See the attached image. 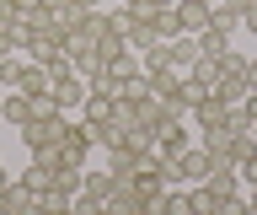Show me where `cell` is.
<instances>
[{
  "label": "cell",
  "instance_id": "6da1fadb",
  "mask_svg": "<svg viewBox=\"0 0 257 215\" xmlns=\"http://www.w3.org/2000/svg\"><path fill=\"white\" fill-rule=\"evenodd\" d=\"M96 151V129L80 118V124H64V134H59V156L70 167H86V156Z\"/></svg>",
  "mask_w": 257,
  "mask_h": 215
},
{
  "label": "cell",
  "instance_id": "7a4b0ae2",
  "mask_svg": "<svg viewBox=\"0 0 257 215\" xmlns=\"http://www.w3.org/2000/svg\"><path fill=\"white\" fill-rule=\"evenodd\" d=\"M86 92H91V86L70 70V76H59V81H54V92H48V97H54V108H59V113H80V108H86Z\"/></svg>",
  "mask_w": 257,
  "mask_h": 215
},
{
  "label": "cell",
  "instance_id": "3957f363",
  "mask_svg": "<svg viewBox=\"0 0 257 215\" xmlns=\"http://www.w3.org/2000/svg\"><path fill=\"white\" fill-rule=\"evenodd\" d=\"M188 118H193V129H225V124L236 118V108H225L220 97H198L188 108Z\"/></svg>",
  "mask_w": 257,
  "mask_h": 215
},
{
  "label": "cell",
  "instance_id": "277c9868",
  "mask_svg": "<svg viewBox=\"0 0 257 215\" xmlns=\"http://www.w3.org/2000/svg\"><path fill=\"white\" fill-rule=\"evenodd\" d=\"M11 92H22V97H48V92H54V76H48L43 65H32V59H22V70H16V86Z\"/></svg>",
  "mask_w": 257,
  "mask_h": 215
},
{
  "label": "cell",
  "instance_id": "5b68a950",
  "mask_svg": "<svg viewBox=\"0 0 257 215\" xmlns=\"http://www.w3.org/2000/svg\"><path fill=\"white\" fill-rule=\"evenodd\" d=\"M209 17H214L209 0H177V33H182V38H198L209 27Z\"/></svg>",
  "mask_w": 257,
  "mask_h": 215
},
{
  "label": "cell",
  "instance_id": "8992f818",
  "mask_svg": "<svg viewBox=\"0 0 257 215\" xmlns=\"http://www.w3.org/2000/svg\"><path fill=\"white\" fill-rule=\"evenodd\" d=\"M80 118H86V124H112V118H123V108H118V97H112V92H86Z\"/></svg>",
  "mask_w": 257,
  "mask_h": 215
},
{
  "label": "cell",
  "instance_id": "52a82bcc",
  "mask_svg": "<svg viewBox=\"0 0 257 215\" xmlns=\"http://www.w3.org/2000/svg\"><path fill=\"white\" fill-rule=\"evenodd\" d=\"M32 113H38L32 97H22V92H0V118H6V124L22 129V124H32Z\"/></svg>",
  "mask_w": 257,
  "mask_h": 215
},
{
  "label": "cell",
  "instance_id": "ba28073f",
  "mask_svg": "<svg viewBox=\"0 0 257 215\" xmlns=\"http://www.w3.org/2000/svg\"><path fill=\"white\" fill-rule=\"evenodd\" d=\"M156 151L166 156V162H172V156H182V151H188V124H182V118H177V124H166V129L156 134Z\"/></svg>",
  "mask_w": 257,
  "mask_h": 215
},
{
  "label": "cell",
  "instance_id": "9c48e42d",
  "mask_svg": "<svg viewBox=\"0 0 257 215\" xmlns=\"http://www.w3.org/2000/svg\"><path fill=\"white\" fill-rule=\"evenodd\" d=\"M80 194L96 199V204H107V199L118 194V183H112V172H86V178H80Z\"/></svg>",
  "mask_w": 257,
  "mask_h": 215
},
{
  "label": "cell",
  "instance_id": "30bf717a",
  "mask_svg": "<svg viewBox=\"0 0 257 215\" xmlns=\"http://www.w3.org/2000/svg\"><path fill=\"white\" fill-rule=\"evenodd\" d=\"M59 167H64V162H59ZM59 167H48V162H32V167H27V172H22L16 183H22V188H32V194H48V188H54V172H59Z\"/></svg>",
  "mask_w": 257,
  "mask_h": 215
},
{
  "label": "cell",
  "instance_id": "8fae6325",
  "mask_svg": "<svg viewBox=\"0 0 257 215\" xmlns=\"http://www.w3.org/2000/svg\"><path fill=\"white\" fill-rule=\"evenodd\" d=\"M198 59H204V49H198V38H172V65L182 70V76H188V70L198 65Z\"/></svg>",
  "mask_w": 257,
  "mask_h": 215
},
{
  "label": "cell",
  "instance_id": "7c38bea8",
  "mask_svg": "<svg viewBox=\"0 0 257 215\" xmlns=\"http://www.w3.org/2000/svg\"><path fill=\"white\" fill-rule=\"evenodd\" d=\"M140 70H145V76H156V70H177V65H172V43H166V38L150 43V49L140 54Z\"/></svg>",
  "mask_w": 257,
  "mask_h": 215
},
{
  "label": "cell",
  "instance_id": "4fadbf2b",
  "mask_svg": "<svg viewBox=\"0 0 257 215\" xmlns=\"http://www.w3.org/2000/svg\"><path fill=\"white\" fill-rule=\"evenodd\" d=\"M27 210H32V188L6 183V194H0V215H27Z\"/></svg>",
  "mask_w": 257,
  "mask_h": 215
},
{
  "label": "cell",
  "instance_id": "5bb4252c",
  "mask_svg": "<svg viewBox=\"0 0 257 215\" xmlns=\"http://www.w3.org/2000/svg\"><path fill=\"white\" fill-rule=\"evenodd\" d=\"M80 178H86V167H70V162H64L59 172H54V194L75 199V194H80Z\"/></svg>",
  "mask_w": 257,
  "mask_h": 215
},
{
  "label": "cell",
  "instance_id": "9a60e30c",
  "mask_svg": "<svg viewBox=\"0 0 257 215\" xmlns=\"http://www.w3.org/2000/svg\"><path fill=\"white\" fill-rule=\"evenodd\" d=\"M198 49H204V59H220V54L230 49V33H220V27H204V33H198Z\"/></svg>",
  "mask_w": 257,
  "mask_h": 215
},
{
  "label": "cell",
  "instance_id": "2e32d148",
  "mask_svg": "<svg viewBox=\"0 0 257 215\" xmlns=\"http://www.w3.org/2000/svg\"><path fill=\"white\" fill-rule=\"evenodd\" d=\"M161 215H188V188H166V194L156 199Z\"/></svg>",
  "mask_w": 257,
  "mask_h": 215
},
{
  "label": "cell",
  "instance_id": "e0dca14e",
  "mask_svg": "<svg viewBox=\"0 0 257 215\" xmlns=\"http://www.w3.org/2000/svg\"><path fill=\"white\" fill-rule=\"evenodd\" d=\"M220 76H225V81H241V76H246V54L225 49V54H220Z\"/></svg>",
  "mask_w": 257,
  "mask_h": 215
},
{
  "label": "cell",
  "instance_id": "ac0fdd59",
  "mask_svg": "<svg viewBox=\"0 0 257 215\" xmlns=\"http://www.w3.org/2000/svg\"><path fill=\"white\" fill-rule=\"evenodd\" d=\"M16 70H22V59L16 54H0V86H16Z\"/></svg>",
  "mask_w": 257,
  "mask_h": 215
},
{
  "label": "cell",
  "instance_id": "d6986e66",
  "mask_svg": "<svg viewBox=\"0 0 257 215\" xmlns=\"http://www.w3.org/2000/svg\"><path fill=\"white\" fill-rule=\"evenodd\" d=\"M236 172H241V183H246V188H257V151H252V156H246V162L236 167Z\"/></svg>",
  "mask_w": 257,
  "mask_h": 215
},
{
  "label": "cell",
  "instance_id": "ffe728a7",
  "mask_svg": "<svg viewBox=\"0 0 257 215\" xmlns=\"http://www.w3.org/2000/svg\"><path fill=\"white\" fill-rule=\"evenodd\" d=\"M241 27L257 38V0H246V11H241Z\"/></svg>",
  "mask_w": 257,
  "mask_h": 215
},
{
  "label": "cell",
  "instance_id": "44dd1931",
  "mask_svg": "<svg viewBox=\"0 0 257 215\" xmlns=\"http://www.w3.org/2000/svg\"><path fill=\"white\" fill-rule=\"evenodd\" d=\"M11 6H16V11H22V17H32V11H43L48 0H11Z\"/></svg>",
  "mask_w": 257,
  "mask_h": 215
},
{
  "label": "cell",
  "instance_id": "7402d4cb",
  "mask_svg": "<svg viewBox=\"0 0 257 215\" xmlns=\"http://www.w3.org/2000/svg\"><path fill=\"white\" fill-rule=\"evenodd\" d=\"M241 81H246V92H257V59H246V76Z\"/></svg>",
  "mask_w": 257,
  "mask_h": 215
},
{
  "label": "cell",
  "instance_id": "603a6c76",
  "mask_svg": "<svg viewBox=\"0 0 257 215\" xmlns=\"http://www.w3.org/2000/svg\"><path fill=\"white\" fill-rule=\"evenodd\" d=\"M145 6H156V11H172V6H177V0H145Z\"/></svg>",
  "mask_w": 257,
  "mask_h": 215
},
{
  "label": "cell",
  "instance_id": "cb8c5ba5",
  "mask_svg": "<svg viewBox=\"0 0 257 215\" xmlns=\"http://www.w3.org/2000/svg\"><path fill=\"white\" fill-rule=\"evenodd\" d=\"M75 6H86V11H96V6H102V0H75Z\"/></svg>",
  "mask_w": 257,
  "mask_h": 215
},
{
  "label": "cell",
  "instance_id": "d4e9b609",
  "mask_svg": "<svg viewBox=\"0 0 257 215\" xmlns=\"http://www.w3.org/2000/svg\"><path fill=\"white\" fill-rule=\"evenodd\" d=\"M241 215H257V204H241Z\"/></svg>",
  "mask_w": 257,
  "mask_h": 215
},
{
  "label": "cell",
  "instance_id": "484cf974",
  "mask_svg": "<svg viewBox=\"0 0 257 215\" xmlns=\"http://www.w3.org/2000/svg\"><path fill=\"white\" fill-rule=\"evenodd\" d=\"M246 204H257V188H252V194H246Z\"/></svg>",
  "mask_w": 257,
  "mask_h": 215
},
{
  "label": "cell",
  "instance_id": "4316f807",
  "mask_svg": "<svg viewBox=\"0 0 257 215\" xmlns=\"http://www.w3.org/2000/svg\"><path fill=\"white\" fill-rule=\"evenodd\" d=\"M123 6H134V0H123Z\"/></svg>",
  "mask_w": 257,
  "mask_h": 215
},
{
  "label": "cell",
  "instance_id": "83f0119b",
  "mask_svg": "<svg viewBox=\"0 0 257 215\" xmlns=\"http://www.w3.org/2000/svg\"><path fill=\"white\" fill-rule=\"evenodd\" d=\"M64 215H75V210H64Z\"/></svg>",
  "mask_w": 257,
  "mask_h": 215
},
{
  "label": "cell",
  "instance_id": "f1b7e54d",
  "mask_svg": "<svg viewBox=\"0 0 257 215\" xmlns=\"http://www.w3.org/2000/svg\"><path fill=\"white\" fill-rule=\"evenodd\" d=\"M209 6H214V0H209Z\"/></svg>",
  "mask_w": 257,
  "mask_h": 215
},
{
  "label": "cell",
  "instance_id": "f546056e",
  "mask_svg": "<svg viewBox=\"0 0 257 215\" xmlns=\"http://www.w3.org/2000/svg\"><path fill=\"white\" fill-rule=\"evenodd\" d=\"M188 215H193V210H188Z\"/></svg>",
  "mask_w": 257,
  "mask_h": 215
}]
</instances>
